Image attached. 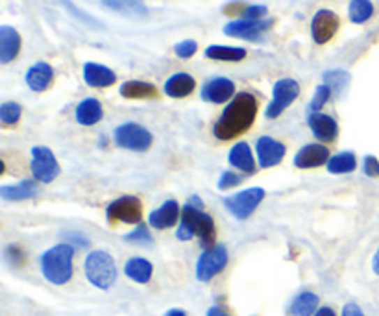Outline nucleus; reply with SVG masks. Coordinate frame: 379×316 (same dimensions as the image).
I'll return each mask as SVG.
<instances>
[{"label":"nucleus","instance_id":"43","mask_svg":"<svg viewBox=\"0 0 379 316\" xmlns=\"http://www.w3.org/2000/svg\"><path fill=\"white\" fill-rule=\"evenodd\" d=\"M187 206L196 207V209H202V207H204V202H202L198 196H191L189 200H187Z\"/></svg>","mask_w":379,"mask_h":316},{"label":"nucleus","instance_id":"5","mask_svg":"<svg viewBox=\"0 0 379 316\" xmlns=\"http://www.w3.org/2000/svg\"><path fill=\"white\" fill-rule=\"evenodd\" d=\"M265 200V190L261 187H252V189H244L233 196H228L224 200L226 209L232 213L239 220H246L248 216L252 215L258 206Z\"/></svg>","mask_w":379,"mask_h":316},{"label":"nucleus","instance_id":"11","mask_svg":"<svg viewBox=\"0 0 379 316\" xmlns=\"http://www.w3.org/2000/svg\"><path fill=\"white\" fill-rule=\"evenodd\" d=\"M272 27V21H252V19H237V21L228 22L224 27V33L237 39H246V41H259L269 28Z\"/></svg>","mask_w":379,"mask_h":316},{"label":"nucleus","instance_id":"41","mask_svg":"<svg viewBox=\"0 0 379 316\" xmlns=\"http://www.w3.org/2000/svg\"><path fill=\"white\" fill-rule=\"evenodd\" d=\"M6 257L10 259L11 264L19 266V264H22V261H24V253L21 252V248L19 246H10L6 250Z\"/></svg>","mask_w":379,"mask_h":316},{"label":"nucleus","instance_id":"10","mask_svg":"<svg viewBox=\"0 0 379 316\" xmlns=\"http://www.w3.org/2000/svg\"><path fill=\"white\" fill-rule=\"evenodd\" d=\"M32 174L37 181H43V183H50L59 174L58 159H56L50 148H32Z\"/></svg>","mask_w":379,"mask_h":316},{"label":"nucleus","instance_id":"17","mask_svg":"<svg viewBox=\"0 0 379 316\" xmlns=\"http://www.w3.org/2000/svg\"><path fill=\"white\" fill-rule=\"evenodd\" d=\"M178 218H181V211H179L178 202L169 200L165 202L159 209L150 213L148 222H150V226L156 227V230H169V227H172L174 224L178 222Z\"/></svg>","mask_w":379,"mask_h":316},{"label":"nucleus","instance_id":"3","mask_svg":"<svg viewBox=\"0 0 379 316\" xmlns=\"http://www.w3.org/2000/svg\"><path fill=\"white\" fill-rule=\"evenodd\" d=\"M84 270L85 278L89 280V283L95 285L96 289L107 290L117 280L115 261H113V257H111L107 252H104V250L91 252L89 255L85 257Z\"/></svg>","mask_w":379,"mask_h":316},{"label":"nucleus","instance_id":"26","mask_svg":"<svg viewBox=\"0 0 379 316\" xmlns=\"http://www.w3.org/2000/svg\"><path fill=\"white\" fill-rule=\"evenodd\" d=\"M124 272H126L128 278L135 281V283H148L150 278H152L154 266L150 261H147V259L133 257L126 263Z\"/></svg>","mask_w":379,"mask_h":316},{"label":"nucleus","instance_id":"15","mask_svg":"<svg viewBox=\"0 0 379 316\" xmlns=\"http://www.w3.org/2000/svg\"><path fill=\"white\" fill-rule=\"evenodd\" d=\"M329 161V150L324 144H306L295 156V167L298 169H316Z\"/></svg>","mask_w":379,"mask_h":316},{"label":"nucleus","instance_id":"28","mask_svg":"<svg viewBox=\"0 0 379 316\" xmlns=\"http://www.w3.org/2000/svg\"><path fill=\"white\" fill-rule=\"evenodd\" d=\"M206 58L215 61H242L246 58V50L241 47H222V45H211L206 48Z\"/></svg>","mask_w":379,"mask_h":316},{"label":"nucleus","instance_id":"14","mask_svg":"<svg viewBox=\"0 0 379 316\" xmlns=\"http://www.w3.org/2000/svg\"><path fill=\"white\" fill-rule=\"evenodd\" d=\"M233 95H235V84L228 78L211 80L202 87V100L209 102V104L228 102Z\"/></svg>","mask_w":379,"mask_h":316},{"label":"nucleus","instance_id":"40","mask_svg":"<svg viewBox=\"0 0 379 316\" xmlns=\"http://www.w3.org/2000/svg\"><path fill=\"white\" fill-rule=\"evenodd\" d=\"M248 4H242V2H230L228 6H224V13L232 17H244V11H246Z\"/></svg>","mask_w":379,"mask_h":316},{"label":"nucleus","instance_id":"24","mask_svg":"<svg viewBox=\"0 0 379 316\" xmlns=\"http://www.w3.org/2000/svg\"><path fill=\"white\" fill-rule=\"evenodd\" d=\"M102 104L96 98H85L80 102L76 107V121L82 126H95L96 122H101L102 119Z\"/></svg>","mask_w":379,"mask_h":316},{"label":"nucleus","instance_id":"23","mask_svg":"<svg viewBox=\"0 0 379 316\" xmlns=\"http://www.w3.org/2000/svg\"><path fill=\"white\" fill-rule=\"evenodd\" d=\"M37 195V183L34 179H22L15 185H2L0 187V196L4 200L10 202H19V200H27V198H32V196Z\"/></svg>","mask_w":379,"mask_h":316},{"label":"nucleus","instance_id":"31","mask_svg":"<svg viewBox=\"0 0 379 316\" xmlns=\"http://www.w3.org/2000/svg\"><path fill=\"white\" fill-rule=\"evenodd\" d=\"M348 13H350V21L355 24H363L374 15V4L370 0H352Z\"/></svg>","mask_w":379,"mask_h":316},{"label":"nucleus","instance_id":"35","mask_svg":"<svg viewBox=\"0 0 379 316\" xmlns=\"http://www.w3.org/2000/svg\"><path fill=\"white\" fill-rule=\"evenodd\" d=\"M196 50H198V45H196V41H193V39H187V41H181L178 43L176 47H174V52H176V56L178 58H193L196 54Z\"/></svg>","mask_w":379,"mask_h":316},{"label":"nucleus","instance_id":"7","mask_svg":"<svg viewBox=\"0 0 379 316\" xmlns=\"http://www.w3.org/2000/svg\"><path fill=\"white\" fill-rule=\"evenodd\" d=\"M300 95V85L292 78H281L276 82L272 102L267 107V119H278Z\"/></svg>","mask_w":379,"mask_h":316},{"label":"nucleus","instance_id":"44","mask_svg":"<svg viewBox=\"0 0 379 316\" xmlns=\"http://www.w3.org/2000/svg\"><path fill=\"white\" fill-rule=\"evenodd\" d=\"M315 316H337V315H335V311H333L332 307H322V309L316 311Z\"/></svg>","mask_w":379,"mask_h":316},{"label":"nucleus","instance_id":"45","mask_svg":"<svg viewBox=\"0 0 379 316\" xmlns=\"http://www.w3.org/2000/svg\"><path fill=\"white\" fill-rule=\"evenodd\" d=\"M207 316H230L226 311H222L221 307H211L207 311Z\"/></svg>","mask_w":379,"mask_h":316},{"label":"nucleus","instance_id":"9","mask_svg":"<svg viewBox=\"0 0 379 316\" xmlns=\"http://www.w3.org/2000/svg\"><path fill=\"white\" fill-rule=\"evenodd\" d=\"M228 264V252L224 246L207 248L202 253L196 264V278L200 281L213 280L216 274H221Z\"/></svg>","mask_w":379,"mask_h":316},{"label":"nucleus","instance_id":"30","mask_svg":"<svg viewBox=\"0 0 379 316\" xmlns=\"http://www.w3.org/2000/svg\"><path fill=\"white\" fill-rule=\"evenodd\" d=\"M316 307H318V296L313 292H302L292 301L290 313L295 316H311L316 311Z\"/></svg>","mask_w":379,"mask_h":316},{"label":"nucleus","instance_id":"1","mask_svg":"<svg viewBox=\"0 0 379 316\" xmlns=\"http://www.w3.org/2000/svg\"><path fill=\"white\" fill-rule=\"evenodd\" d=\"M258 115V100L250 93H239L216 121L213 133L221 141H232L250 130Z\"/></svg>","mask_w":379,"mask_h":316},{"label":"nucleus","instance_id":"19","mask_svg":"<svg viewBox=\"0 0 379 316\" xmlns=\"http://www.w3.org/2000/svg\"><path fill=\"white\" fill-rule=\"evenodd\" d=\"M84 80L89 87H110L117 82V74L111 69L98 63H85L84 65Z\"/></svg>","mask_w":379,"mask_h":316},{"label":"nucleus","instance_id":"13","mask_svg":"<svg viewBox=\"0 0 379 316\" xmlns=\"http://www.w3.org/2000/svg\"><path fill=\"white\" fill-rule=\"evenodd\" d=\"M255 150H258L259 165L263 169H270V167L281 163V159L285 158V152H287L283 144L272 137H259Z\"/></svg>","mask_w":379,"mask_h":316},{"label":"nucleus","instance_id":"29","mask_svg":"<svg viewBox=\"0 0 379 316\" xmlns=\"http://www.w3.org/2000/svg\"><path fill=\"white\" fill-rule=\"evenodd\" d=\"M355 167H357V159L352 152H341L327 161V170L332 174H350L355 170Z\"/></svg>","mask_w":379,"mask_h":316},{"label":"nucleus","instance_id":"2","mask_svg":"<svg viewBox=\"0 0 379 316\" xmlns=\"http://www.w3.org/2000/svg\"><path fill=\"white\" fill-rule=\"evenodd\" d=\"M74 248L70 244H58L43 253L41 272L50 283L65 285L73 278Z\"/></svg>","mask_w":379,"mask_h":316},{"label":"nucleus","instance_id":"46","mask_svg":"<svg viewBox=\"0 0 379 316\" xmlns=\"http://www.w3.org/2000/svg\"><path fill=\"white\" fill-rule=\"evenodd\" d=\"M372 269H374L376 274L379 276V248H378V252H376V255H374V261H372Z\"/></svg>","mask_w":379,"mask_h":316},{"label":"nucleus","instance_id":"38","mask_svg":"<svg viewBox=\"0 0 379 316\" xmlns=\"http://www.w3.org/2000/svg\"><path fill=\"white\" fill-rule=\"evenodd\" d=\"M267 15V6H248L246 11H244V17L242 19H252V21H261L263 17Z\"/></svg>","mask_w":379,"mask_h":316},{"label":"nucleus","instance_id":"12","mask_svg":"<svg viewBox=\"0 0 379 316\" xmlns=\"http://www.w3.org/2000/svg\"><path fill=\"white\" fill-rule=\"evenodd\" d=\"M337 13H333L332 10L316 11V15L313 17V22H311V36L316 45H326L327 41H332V37L337 33Z\"/></svg>","mask_w":379,"mask_h":316},{"label":"nucleus","instance_id":"18","mask_svg":"<svg viewBox=\"0 0 379 316\" xmlns=\"http://www.w3.org/2000/svg\"><path fill=\"white\" fill-rule=\"evenodd\" d=\"M21 36L15 28L0 27V63H10L19 56Z\"/></svg>","mask_w":379,"mask_h":316},{"label":"nucleus","instance_id":"20","mask_svg":"<svg viewBox=\"0 0 379 316\" xmlns=\"http://www.w3.org/2000/svg\"><path fill=\"white\" fill-rule=\"evenodd\" d=\"M54 80V70L52 67L45 61H39L34 67H30L27 73V84L28 87L36 93L48 89V85L52 84Z\"/></svg>","mask_w":379,"mask_h":316},{"label":"nucleus","instance_id":"25","mask_svg":"<svg viewBox=\"0 0 379 316\" xmlns=\"http://www.w3.org/2000/svg\"><path fill=\"white\" fill-rule=\"evenodd\" d=\"M121 95L130 100H138V98H156L158 89L156 85L147 84V82H139V80H130L121 85Z\"/></svg>","mask_w":379,"mask_h":316},{"label":"nucleus","instance_id":"47","mask_svg":"<svg viewBox=\"0 0 379 316\" xmlns=\"http://www.w3.org/2000/svg\"><path fill=\"white\" fill-rule=\"evenodd\" d=\"M165 316H187V315H185V311H181V309H170Z\"/></svg>","mask_w":379,"mask_h":316},{"label":"nucleus","instance_id":"36","mask_svg":"<svg viewBox=\"0 0 379 316\" xmlns=\"http://www.w3.org/2000/svg\"><path fill=\"white\" fill-rule=\"evenodd\" d=\"M126 241L128 243H133V244H152V237H150V233H148V230L144 224H139L135 232H132L130 235H126Z\"/></svg>","mask_w":379,"mask_h":316},{"label":"nucleus","instance_id":"4","mask_svg":"<svg viewBox=\"0 0 379 316\" xmlns=\"http://www.w3.org/2000/svg\"><path fill=\"white\" fill-rule=\"evenodd\" d=\"M179 224L200 239L202 246H211L215 241V222L202 209L185 206L181 209V222Z\"/></svg>","mask_w":379,"mask_h":316},{"label":"nucleus","instance_id":"33","mask_svg":"<svg viewBox=\"0 0 379 316\" xmlns=\"http://www.w3.org/2000/svg\"><path fill=\"white\" fill-rule=\"evenodd\" d=\"M22 113V107L17 102H6L0 105V121L4 122L6 126H13L19 122Z\"/></svg>","mask_w":379,"mask_h":316},{"label":"nucleus","instance_id":"34","mask_svg":"<svg viewBox=\"0 0 379 316\" xmlns=\"http://www.w3.org/2000/svg\"><path fill=\"white\" fill-rule=\"evenodd\" d=\"M333 95V91L327 87L326 84L318 85L315 91V96H313V100L309 102V111L311 113H318V111L326 105V102L329 100V96Z\"/></svg>","mask_w":379,"mask_h":316},{"label":"nucleus","instance_id":"32","mask_svg":"<svg viewBox=\"0 0 379 316\" xmlns=\"http://www.w3.org/2000/svg\"><path fill=\"white\" fill-rule=\"evenodd\" d=\"M348 82H350V74L344 73V70H329V73L324 74V84L337 95H341L346 89Z\"/></svg>","mask_w":379,"mask_h":316},{"label":"nucleus","instance_id":"16","mask_svg":"<svg viewBox=\"0 0 379 316\" xmlns=\"http://www.w3.org/2000/svg\"><path fill=\"white\" fill-rule=\"evenodd\" d=\"M309 128L311 132L315 133V137L322 142H332L337 137L339 126L335 119L324 113H309Z\"/></svg>","mask_w":379,"mask_h":316},{"label":"nucleus","instance_id":"39","mask_svg":"<svg viewBox=\"0 0 379 316\" xmlns=\"http://www.w3.org/2000/svg\"><path fill=\"white\" fill-rule=\"evenodd\" d=\"M364 174L370 178H379V161L374 156H366L364 158Z\"/></svg>","mask_w":379,"mask_h":316},{"label":"nucleus","instance_id":"8","mask_svg":"<svg viewBox=\"0 0 379 316\" xmlns=\"http://www.w3.org/2000/svg\"><path fill=\"white\" fill-rule=\"evenodd\" d=\"M107 222H122V224H141L142 204L135 196H121L119 200L111 202L105 211Z\"/></svg>","mask_w":379,"mask_h":316},{"label":"nucleus","instance_id":"21","mask_svg":"<svg viewBox=\"0 0 379 316\" xmlns=\"http://www.w3.org/2000/svg\"><path fill=\"white\" fill-rule=\"evenodd\" d=\"M196 87L195 78L187 73H178L170 76L165 84V95H169L170 98H185L189 96Z\"/></svg>","mask_w":379,"mask_h":316},{"label":"nucleus","instance_id":"42","mask_svg":"<svg viewBox=\"0 0 379 316\" xmlns=\"http://www.w3.org/2000/svg\"><path fill=\"white\" fill-rule=\"evenodd\" d=\"M343 316H364L357 303H346L343 309Z\"/></svg>","mask_w":379,"mask_h":316},{"label":"nucleus","instance_id":"6","mask_svg":"<svg viewBox=\"0 0 379 316\" xmlns=\"http://www.w3.org/2000/svg\"><path fill=\"white\" fill-rule=\"evenodd\" d=\"M113 137H115V142L119 146L126 148V150L144 152V150L152 146V133L148 132L147 128H142L141 124H135V122H128V124L117 128Z\"/></svg>","mask_w":379,"mask_h":316},{"label":"nucleus","instance_id":"27","mask_svg":"<svg viewBox=\"0 0 379 316\" xmlns=\"http://www.w3.org/2000/svg\"><path fill=\"white\" fill-rule=\"evenodd\" d=\"M110 10L119 11L126 17H144L148 13L142 0H102Z\"/></svg>","mask_w":379,"mask_h":316},{"label":"nucleus","instance_id":"22","mask_svg":"<svg viewBox=\"0 0 379 316\" xmlns=\"http://www.w3.org/2000/svg\"><path fill=\"white\" fill-rule=\"evenodd\" d=\"M230 163L233 167H237L239 170L246 172V174H253L255 172V161H253V153L252 148L248 146L246 142H237L235 146L230 150Z\"/></svg>","mask_w":379,"mask_h":316},{"label":"nucleus","instance_id":"37","mask_svg":"<svg viewBox=\"0 0 379 316\" xmlns=\"http://www.w3.org/2000/svg\"><path fill=\"white\" fill-rule=\"evenodd\" d=\"M241 181H242L241 176L235 174V172H232V170H226V172L221 176V179H218V189H222V190L232 189V187L239 185Z\"/></svg>","mask_w":379,"mask_h":316}]
</instances>
